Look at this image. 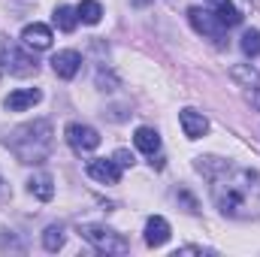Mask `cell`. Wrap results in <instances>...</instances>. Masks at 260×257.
<instances>
[{
	"mask_svg": "<svg viewBox=\"0 0 260 257\" xmlns=\"http://www.w3.org/2000/svg\"><path fill=\"white\" fill-rule=\"evenodd\" d=\"M112 160H115V164H118V167H121V170H124V167H133V154H130L127 148H118V151H115V157H112Z\"/></svg>",
	"mask_w": 260,
	"mask_h": 257,
	"instance_id": "cell-23",
	"label": "cell"
},
{
	"mask_svg": "<svg viewBox=\"0 0 260 257\" xmlns=\"http://www.w3.org/2000/svg\"><path fill=\"white\" fill-rule=\"evenodd\" d=\"M67 242V233L61 224H52V227H46V233H43V245H46V251H61Z\"/></svg>",
	"mask_w": 260,
	"mask_h": 257,
	"instance_id": "cell-19",
	"label": "cell"
},
{
	"mask_svg": "<svg viewBox=\"0 0 260 257\" xmlns=\"http://www.w3.org/2000/svg\"><path fill=\"white\" fill-rule=\"evenodd\" d=\"M248 100L254 103V109L260 112V85H254V88H248Z\"/></svg>",
	"mask_w": 260,
	"mask_h": 257,
	"instance_id": "cell-24",
	"label": "cell"
},
{
	"mask_svg": "<svg viewBox=\"0 0 260 257\" xmlns=\"http://www.w3.org/2000/svg\"><path fill=\"white\" fill-rule=\"evenodd\" d=\"M88 176L100 185H118L121 179V167L115 160H106V157H97V160H88Z\"/></svg>",
	"mask_w": 260,
	"mask_h": 257,
	"instance_id": "cell-8",
	"label": "cell"
},
{
	"mask_svg": "<svg viewBox=\"0 0 260 257\" xmlns=\"http://www.w3.org/2000/svg\"><path fill=\"white\" fill-rule=\"evenodd\" d=\"M0 67L3 70H9L12 76H34L37 70H40V64H37V58L34 55H27L24 49H18L9 37H3L0 34Z\"/></svg>",
	"mask_w": 260,
	"mask_h": 257,
	"instance_id": "cell-4",
	"label": "cell"
},
{
	"mask_svg": "<svg viewBox=\"0 0 260 257\" xmlns=\"http://www.w3.org/2000/svg\"><path fill=\"white\" fill-rule=\"evenodd\" d=\"M179 124H182L188 139H200V136L209 133V118L203 112H197V109H182L179 112Z\"/></svg>",
	"mask_w": 260,
	"mask_h": 257,
	"instance_id": "cell-10",
	"label": "cell"
},
{
	"mask_svg": "<svg viewBox=\"0 0 260 257\" xmlns=\"http://www.w3.org/2000/svg\"><path fill=\"white\" fill-rule=\"evenodd\" d=\"M0 185H3V179H0ZM6 197H9V191H3V188H0V200H6Z\"/></svg>",
	"mask_w": 260,
	"mask_h": 257,
	"instance_id": "cell-26",
	"label": "cell"
},
{
	"mask_svg": "<svg viewBox=\"0 0 260 257\" xmlns=\"http://www.w3.org/2000/svg\"><path fill=\"white\" fill-rule=\"evenodd\" d=\"M79 233H82L85 242H91V245H94L97 251H103V254H127L130 251V242L121 233H115L112 227H103V224H82Z\"/></svg>",
	"mask_w": 260,
	"mask_h": 257,
	"instance_id": "cell-3",
	"label": "cell"
},
{
	"mask_svg": "<svg viewBox=\"0 0 260 257\" xmlns=\"http://www.w3.org/2000/svg\"><path fill=\"white\" fill-rule=\"evenodd\" d=\"M27 191L34 194L37 200L49 203V200L55 197V179H52L49 173H34V176H30V182H27Z\"/></svg>",
	"mask_w": 260,
	"mask_h": 257,
	"instance_id": "cell-14",
	"label": "cell"
},
{
	"mask_svg": "<svg viewBox=\"0 0 260 257\" xmlns=\"http://www.w3.org/2000/svg\"><path fill=\"white\" fill-rule=\"evenodd\" d=\"M52 27L49 24H40V21H34V24H27L24 30H21V43L27 46V49H34V52H46L49 46H52Z\"/></svg>",
	"mask_w": 260,
	"mask_h": 257,
	"instance_id": "cell-7",
	"label": "cell"
},
{
	"mask_svg": "<svg viewBox=\"0 0 260 257\" xmlns=\"http://www.w3.org/2000/svg\"><path fill=\"white\" fill-rule=\"evenodd\" d=\"M188 18H191V24H194L197 34H203V37H209V40H215V43H218V40L224 37V30H227V27L218 24V18H215L206 6H191V9H188Z\"/></svg>",
	"mask_w": 260,
	"mask_h": 257,
	"instance_id": "cell-6",
	"label": "cell"
},
{
	"mask_svg": "<svg viewBox=\"0 0 260 257\" xmlns=\"http://www.w3.org/2000/svg\"><path fill=\"white\" fill-rule=\"evenodd\" d=\"M55 24L64 30V34H73L76 30V24H79V15H76V9L73 6H55Z\"/></svg>",
	"mask_w": 260,
	"mask_h": 257,
	"instance_id": "cell-18",
	"label": "cell"
},
{
	"mask_svg": "<svg viewBox=\"0 0 260 257\" xmlns=\"http://www.w3.org/2000/svg\"><path fill=\"white\" fill-rule=\"evenodd\" d=\"M0 251H21V242L15 239L12 230H3L0 233Z\"/></svg>",
	"mask_w": 260,
	"mask_h": 257,
	"instance_id": "cell-21",
	"label": "cell"
},
{
	"mask_svg": "<svg viewBox=\"0 0 260 257\" xmlns=\"http://www.w3.org/2000/svg\"><path fill=\"white\" fill-rule=\"evenodd\" d=\"M176 254H203V248H197V245H185V248H179Z\"/></svg>",
	"mask_w": 260,
	"mask_h": 257,
	"instance_id": "cell-25",
	"label": "cell"
},
{
	"mask_svg": "<svg viewBox=\"0 0 260 257\" xmlns=\"http://www.w3.org/2000/svg\"><path fill=\"white\" fill-rule=\"evenodd\" d=\"M133 142H136V148L145 151V154H157V148H160V136H157L154 127H139L136 136H133Z\"/></svg>",
	"mask_w": 260,
	"mask_h": 257,
	"instance_id": "cell-15",
	"label": "cell"
},
{
	"mask_svg": "<svg viewBox=\"0 0 260 257\" xmlns=\"http://www.w3.org/2000/svg\"><path fill=\"white\" fill-rule=\"evenodd\" d=\"M9 148L12 154L18 157V164H43L49 154H52V145H55V130L52 121L46 118H37V121H27L21 127H15L9 133Z\"/></svg>",
	"mask_w": 260,
	"mask_h": 257,
	"instance_id": "cell-2",
	"label": "cell"
},
{
	"mask_svg": "<svg viewBox=\"0 0 260 257\" xmlns=\"http://www.w3.org/2000/svg\"><path fill=\"white\" fill-rule=\"evenodd\" d=\"M76 15H79L82 24H100V18H103V6H100L97 0H82V3L76 6Z\"/></svg>",
	"mask_w": 260,
	"mask_h": 257,
	"instance_id": "cell-17",
	"label": "cell"
},
{
	"mask_svg": "<svg viewBox=\"0 0 260 257\" xmlns=\"http://www.w3.org/2000/svg\"><path fill=\"white\" fill-rule=\"evenodd\" d=\"M212 200L227 218H251L260 209V173L248 167H224L212 179Z\"/></svg>",
	"mask_w": 260,
	"mask_h": 257,
	"instance_id": "cell-1",
	"label": "cell"
},
{
	"mask_svg": "<svg viewBox=\"0 0 260 257\" xmlns=\"http://www.w3.org/2000/svg\"><path fill=\"white\" fill-rule=\"evenodd\" d=\"M40 100H43V94H40L37 88H18V91H12V94L3 100V106H6L9 112H24V109L37 106Z\"/></svg>",
	"mask_w": 260,
	"mask_h": 257,
	"instance_id": "cell-12",
	"label": "cell"
},
{
	"mask_svg": "<svg viewBox=\"0 0 260 257\" xmlns=\"http://www.w3.org/2000/svg\"><path fill=\"white\" fill-rule=\"evenodd\" d=\"M67 142H70V148L73 151H94L97 145H100V133L91 127V124H82V121H73V124H67L64 130Z\"/></svg>",
	"mask_w": 260,
	"mask_h": 257,
	"instance_id": "cell-5",
	"label": "cell"
},
{
	"mask_svg": "<svg viewBox=\"0 0 260 257\" xmlns=\"http://www.w3.org/2000/svg\"><path fill=\"white\" fill-rule=\"evenodd\" d=\"M115 85H118V79L112 73H103V70L97 73V88L100 91H115Z\"/></svg>",
	"mask_w": 260,
	"mask_h": 257,
	"instance_id": "cell-22",
	"label": "cell"
},
{
	"mask_svg": "<svg viewBox=\"0 0 260 257\" xmlns=\"http://www.w3.org/2000/svg\"><path fill=\"white\" fill-rule=\"evenodd\" d=\"M242 52L248 58H257L260 55V30H245L242 34Z\"/></svg>",
	"mask_w": 260,
	"mask_h": 257,
	"instance_id": "cell-20",
	"label": "cell"
},
{
	"mask_svg": "<svg viewBox=\"0 0 260 257\" xmlns=\"http://www.w3.org/2000/svg\"><path fill=\"white\" fill-rule=\"evenodd\" d=\"M230 79H233V82H239L242 88H254V85H260V73L251 64L230 67Z\"/></svg>",
	"mask_w": 260,
	"mask_h": 257,
	"instance_id": "cell-16",
	"label": "cell"
},
{
	"mask_svg": "<svg viewBox=\"0 0 260 257\" xmlns=\"http://www.w3.org/2000/svg\"><path fill=\"white\" fill-rule=\"evenodd\" d=\"M167 239H170V224H167V218L151 215V218L145 221V245H148V248H160V245H167Z\"/></svg>",
	"mask_w": 260,
	"mask_h": 257,
	"instance_id": "cell-13",
	"label": "cell"
},
{
	"mask_svg": "<svg viewBox=\"0 0 260 257\" xmlns=\"http://www.w3.org/2000/svg\"><path fill=\"white\" fill-rule=\"evenodd\" d=\"M79 67H82V55L73 52V49H64V52H58L52 58V70H55L58 79H73L79 73Z\"/></svg>",
	"mask_w": 260,
	"mask_h": 257,
	"instance_id": "cell-11",
	"label": "cell"
},
{
	"mask_svg": "<svg viewBox=\"0 0 260 257\" xmlns=\"http://www.w3.org/2000/svg\"><path fill=\"white\" fill-rule=\"evenodd\" d=\"M206 9L218 18L221 27H236L242 21V12L230 3V0H206Z\"/></svg>",
	"mask_w": 260,
	"mask_h": 257,
	"instance_id": "cell-9",
	"label": "cell"
}]
</instances>
